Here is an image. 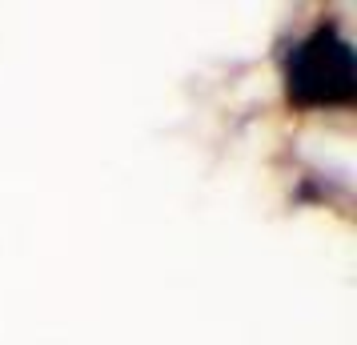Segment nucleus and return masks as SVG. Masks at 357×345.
Wrapping results in <instances>:
<instances>
[{
	"mask_svg": "<svg viewBox=\"0 0 357 345\" xmlns=\"http://www.w3.org/2000/svg\"><path fill=\"white\" fill-rule=\"evenodd\" d=\"M285 97L297 109L321 113V109H349L357 100V65L354 45L341 36V29L317 24L301 36L285 56Z\"/></svg>",
	"mask_w": 357,
	"mask_h": 345,
	"instance_id": "f257e3e1",
	"label": "nucleus"
}]
</instances>
